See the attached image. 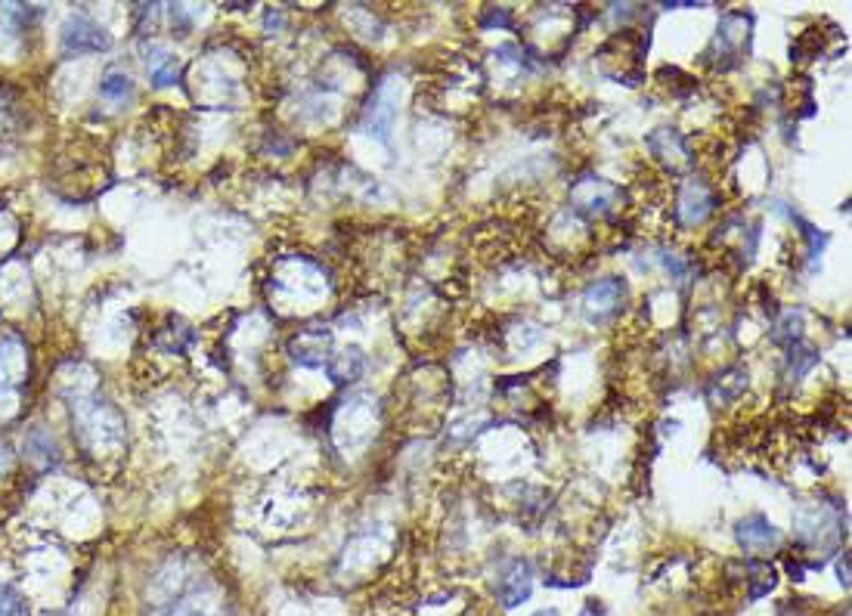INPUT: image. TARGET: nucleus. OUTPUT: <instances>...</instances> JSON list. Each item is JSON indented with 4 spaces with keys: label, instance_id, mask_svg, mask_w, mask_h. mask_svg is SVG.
<instances>
[{
    "label": "nucleus",
    "instance_id": "f257e3e1",
    "mask_svg": "<svg viewBox=\"0 0 852 616\" xmlns=\"http://www.w3.org/2000/svg\"><path fill=\"white\" fill-rule=\"evenodd\" d=\"M59 47L62 53H103L112 47V35L84 13H72L59 28Z\"/></svg>",
    "mask_w": 852,
    "mask_h": 616
},
{
    "label": "nucleus",
    "instance_id": "f03ea898",
    "mask_svg": "<svg viewBox=\"0 0 852 616\" xmlns=\"http://www.w3.org/2000/svg\"><path fill=\"white\" fill-rule=\"evenodd\" d=\"M496 598L502 607H518L533 592V570L524 558H509L496 573Z\"/></svg>",
    "mask_w": 852,
    "mask_h": 616
},
{
    "label": "nucleus",
    "instance_id": "7ed1b4c3",
    "mask_svg": "<svg viewBox=\"0 0 852 616\" xmlns=\"http://www.w3.org/2000/svg\"><path fill=\"white\" fill-rule=\"evenodd\" d=\"M571 199H574L577 211H583L589 217H602V214H608L617 205L620 192H617V186H611L602 177H586V180H580L571 189Z\"/></svg>",
    "mask_w": 852,
    "mask_h": 616
},
{
    "label": "nucleus",
    "instance_id": "20e7f679",
    "mask_svg": "<svg viewBox=\"0 0 852 616\" xmlns=\"http://www.w3.org/2000/svg\"><path fill=\"white\" fill-rule=\"evenodd\" d=\"M716 211V192L704 183V180H688L685 189L679 192V202H676V214L682 226H698L704 223L710 214Z\"/></svg>",
    "mask_w": 852,
    "mask_h": 616
},
{
    "label": "nucleus",
    "instance_id": "39448f33",
    "mask_svg": "<svg viewBox=\"0 0 852 616\" xmlns=\"http://www.w3.org/2000/svg\"><path fill=\"white\" fill-rule=\"evenodd\" d=\"M623 295H626V288H623V282L614 279V276L589 285L586 295H583V313H586V319H589V322H605V319L617 316V310H620V304H623Z\"/></svg>",
    "mask_w": 852,
    "mask_h": 616
},
{
    "label": "nucleus",
    "instance_id": "423d86ee",
    "mask_svg": "<svg viewBox=\"0 0 852 616\" xmlns=\"http://www.w3.org/2000/svg\"><path fill=\"white\" fill-rule=\"evenodd\" d=\"M329 347H332V335L326 329H304L301 335L292 338L289 350L292 360L307 366V369H320L329 363Z\"/></svg>",
    "mask_w": 852,
    "mask_h": 616
},
{
    "label": "nucleus",
    "instance_id": "0eeeda50",
    "mask_svg": "<svg viewBox=\"0 0 852 616\" xmlns=\"http://www.w3.org/2000/svg\"><path fill=\"white\" fill-rule=\"evenodd\" d=\"M735 536H738V545L744 551H766V548H775L781 542V533L772 527V521L766 514L744 517V521L738 524V530H735Z\"/></svg>",
    "mask_w": 852,
    "mask_h": 616
},
{
    "label": "nucleus",
    "instance_id": "6e6552de",
    "mask_svg": "<svg viewBox=\"0 0 852 616\" xmlns=\"http://www.w3.org/2000/svg\"><path fill=\"white\" fill-rule=\"evenodd\" d=\"M394 103H397V96L391 93V87L378 84L372 103H369V118H366L369 134H375L378 140H388V134H391L394 118H397V106Z\"/></svg>",
    "mask_w": 852,
    "mask_h": 616
},
{
    "label": "nucleus",
    "instance_id": "1a4fd4ad",
    "mask_svg": "<svg viewBox=\"0 0 852 616\" xmlns=\"http://www.w3.org/2000/svg\"><path fill=\"white\" fill-rule=\"evenodd\" d=\"M159 616H224V604L214 592H196L189 598L171 601V607H165Z\"/></svg>",
    "mask_w": 852,
    "mask_h": 616
},
{
    "label": "nucleus",
    "instance_id": "9d476101",
    "mask_svg": "<svg viewBox=\"0 0 852 616\" xmlns=\"http://www.w3.org/2000/svg\"><path fill=\"white\" fill-rule=\"evenodd\" d=\"M25 372H28V356H25L22 344L13 341V338H4L0 341V384L13 387Z\"/></svg>",
    "mask_w": 852,
    "mask_h": 616
},
{
    "label": "nucleus",
    "instance_id": "9b49d317",
    "mask_svg": "<svg viewBox=\"0 0 852 616\" xmlns=\"http://www.w3.org/2000/svg\"><path fill=\"white\" fill-rule=\"evenodd\" d=\"M747 582H750V589H747V598L750 601H760L763 595H769L772 589H775V582H778V570L772 567V564H766V561H750L747 564Z\"/></svg>",
    "mask_w": 852,
    "mask_h": 616
},
{
    "label": "nucleus",
    "instance_id": "f8f14e48",
    "mask_svg": "<svg viewBox=\"0 0 852 616\" xmlns=\"http://www.w3.org/2000/svg\"><path fill=\"white\" fill-rule=\"evenodd\" d=\"M363 369H366V360H363V353L357 347L341 350L335 360H329V375L335 381H354L357 375H363Z\"/></svg>",
    "mask_w": 852,
    "mask_h": 616
},
{
    "label": "nucleus",
    "instance_id": "ddd939ff",
    "mask_svg": "<svg viewBox=\"0 0 852 616\" xmlns=\"http://www.w3.org/2000/svg\"><path fill=\"white\" fill-rule=\"evenodd\" d=\"M100 93L106 96V100H112V103L134 100V81H131V75H124V72L112 69V72H106V75H103V81H100Z\"/></svg>",
    "mask_w": 852,
    "mask_h": 616
},
{
    "label": "nucleus",
    "instance_id": "4468645a",
    "mask_svg": "<svg viewBox=\"0 0 852 616\" xmlns=\"http://www.w3.org/2000/svg\"><path fill=\"white\" fill-rule=\"evenodd\" d=\"M146 62H149L152 81L159 84V87L174 84V81H177V75H180V62H177V56H171L168 50H155V56H152V59H146Z\"/></svg>",
    "mask_w": 852,
    "mask_h": 616
},
{
    "label": "nucleus",
    "instance_id": "2eb2a0df",
    "mask_svg": "<svg viewBox=\"0 0 852 616\" xmlns=\"http://www.w3.org/2000/svg\"><path fill=\"white\" fill-rule=\"evenodd\" d=\"M25 598L16 586H0V616H25Z\"/></svg>",
    "mask_w": 852,
    "mask_h": 616
},
{
    "label": "nucleus",
    "instance_id": "dca6fc26",
    "mask_svg": "<svg viewBox=\"0 0 852 616\" xmlns=\"http://www.w3.org/2000/svg\"><path fill=\"white\" fill-rule=\"evenodd\" d=\"M837 573H840L843 589H849V551H843V558L837 561Z\"/></svg>",
    "mask_w": 852,
    "mask_h": 616
},
{
    "label": "nucleus",
    "instance_id": "f3484780",
    "mask_svg": "<svg viewBox=\"0 0 852 616\" xmlns=\"http://www.w3.org/2000/svg\"><path fill=\"white\" fill-rule=\"evenodd\" d=\"M10 465H13V456H10V446L0 440V474H7L10 471Z\"/></svg>",
    "mask_w": 852,
    "mask_h": 616
},
{
    "label": "nucleus",
    "instance_id": "a211bd4d",
    "mask_svg": "<svg viewBox=\"0 0 852 616\" xmlns=\"http://www.w3.org/2000/svg\"><path fill=\"white\" fill-rule=\"evenodd\" d=\"M533 616H558V610H555V607H549V610H536Z\"/></svg>",
    "mask_w": 852,
    "mask_h": 616
},
{
    "label": "nucleus",
    "instance_id": "6ab92c4d",
    "mask_svg": "<svg viewBox=\"0 0 852 616\" xmlns=\"http://www.w3.org/2000/svg\"><path fill=\"white\" fill-rule=\"evenodd\" d=\"M580 616H598V613H595V610H592V607H586V610H583V613H580Z\"/></svg>",
    "mask_w": 852,
    "mask_h": 616
},
{
    "label": "nucleus",
    "instance_id": "aec40b11",
    "mask_svg": "<svg viewBox=\"0 0 852 616\" xmlns=\"http://www.w3.org/2000/svg\"><path fill=\"white\" fill-rule=\"evenodd\" d=\"M7 391H10V387H4V384H0V397H4Z\"/></svg>",
    "mask_w": 852,
    "mask_h": 616
},
{
    "label": "nucleus",
    "instance_id": "412c9836",
    "mask_svg": "<svg viewBox=\"0 0 852 616\" xmlns=\"http://www.w3.org/2000/svg\"><path fill=\"white\" fill-rule=\"evenodd\" d=\"M47 616H69V613H47Z\"/></svg>",
    "mask_w": 852,
    "mask_h": 616
}]
</instances>
